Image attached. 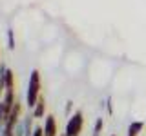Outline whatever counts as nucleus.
Wrapping results in <instances>:
<instances>
[{
	"label": "nucleus",
	"instance_id": "obj_1",
	"mask_svg": "<svg viewBox=\"0 0 146 136\" xmlns=\"http://www.w3.org/2000/svg\"><path fill=\"white\" fill-rule=\"evenodd\" d=\"M42 96L40 94V73L33 69L29 75V84H27V93H26V102L29 109L33 111V107L36 105V102H38V98Z\"/></svg>",
	"mask_w": 146,
	"mask_h": 136
},
{
	"label": "nucleus",
	"instance_id": "obj_2",
	"mask_svg": "<svg viewBox=\"0 0 146 136\" xmlns=\"http://www.w3.org/2000/svg\"><path fill=\"white\" fill-rule=\"evenodd\" d=\"M82 125H84V116H82L80 111H75L66 124V133H64V136H79L80 131H82Z\"/></svg>",
	"mask_w": 146,
	"mask_h": 136
},
{
	"label": "nucleus",
	"instance_id": "obj_3",
	"mask_svg": "<svg viewBox=\"0 0 146 136\" xmlns=\"http://www.w3.org/2000/svg\"><path fill=\"white\" fill-rule=\"evenodd\" d=\"M44 136H58L57 133V122L53 114H48L44 120Z\"/></svg>",
	"mask_w": 146,
	"mask_h": 136
},
{
	"label": "nucleus",
	"instance_id": "obj_4",
	"mask_svg": "<svg viewBox=\"0 0 146 136\" xmlns=\"http://www.w3.org/2000/svg\"><path fill=\"white\" fill-rule=\"evenodd\" d=\"M44 112H46V100H44V96H40L36 105L33 107L31 114H33V118H44Z\"/></svg>",
	"mask_w": 146,
	"mask_h": 136
},
{
	"label": "nucleus",
	"instance_id": "obj_5",
	"mask_svg": "<svg viewBox=\"0 0 146 136\" xmlns=\"http://www.w3.org/2000/svg\"><path fill=\"white\" fill-rule=\"evenodd\" d=\"M143 127H144L143 122H131L130 127H128V134H130V136H137L141 131H143Z\"/></svg>",
	"mask_w": 146,
	"mask_h": 136
},
{
	"label": "nucleus",
	"instance_id": "obj_6",
	"mask_svg": "<svg viewBox=\"0 0 146 136\" xmlns=\"http://www.w3.org/2000/svg\"><path fill=\"white\" fill-rule=\"evenodd\" d=\"M9 111H11V109H9L6 103L0 100V127L6 124V120H7V116H9Z\"/></svg>",
	"mask_w": 146,
	"mask_h": 136
},
{
	"label": "nucleus",
	"instance_id": "obj_7",
	"mask_svg": "<svg viewBox=\"0 0 146 136\" xmlns=\"http://www.w3.org/2000/svg\"><path fill=\"white\" fill-rule=\"evenodd\" d=\"M7 89H15V73L11 69H7L6 73V89L4 91H7Z\"/></svg>",
	"mask_w": 146,
	"mask_h": 136
},
{
	"label": "nucleus",
	"instance_id": "obj_8",
	"mask_svg": "<svg viewBox=\"0 0 146 136\" xmlns=\"http://www.w3.org/2000/svg\"><path fill=\"white\" fill-rule=\"evenodd\" d=\"M102 127H104V120H102V118H97V122H95V127H93V136H99L100 131H102Z\"/></svg>",
	"mask_w": 146,
	"mask_h": 136
},
{
	"label": "nucleus",
	"instance_id": "obj_9",
	"mask_svg": "<svg viewBox=\"0 0 146 136\" xmlns=\"http://www.w3.org/2000/svg\"><path fill=\"white\" fill-rule=\"evenodd\" d=\"M7 47L15 49V35H13V29H7Z\"/></svg>",
	"mask_w": 146,
	"mask_h": 136
},
{
	"label": "nucleus",
	"instance_id": "obj_10",
	"mask_svg": "<svg viewBox=\"0 0 146 136\" xmlns=\"http://www.w3.org/2000/svg\"><path fill=\"white\" fill-rule=\"evenodd\" d=\"M33 136H44V127L36 125L35 129H33Z\"/></svg>",
	"mask_w": 146,
	"mask_h": 136
},
{
	"label": "nucleus",
	"instance_id": "obj_11",
	"mask_svg": "<svg viewBox=\"0 0 146 136\" xmlns=\"http://www.w3.org/2000/svg\"><path fill=\"white\" fill-rule=\"evenodd\" d=\"M106 109H108V112L111 114L113 112V103H111V96H108L106 98Z\"/></svg>",
	"mask_w": 146,
	"mask_h": 136
},
{
	"label": "nucleus",
	"instance_id": "obj_12",
	"mask_svg": "<svg viewBox=\"0 0 146 136\" xmlns=\"http://www.w3.org/2000/svg\"><path fill=\"white\" fill-rule=\"evenodd\" d=\"M71 107H73V102H71V100H70V102H66V112H68V114L71 112Z\"/></svg>",
	"mask_w": 146,
	"mask_h": 136
},
{
	"label": "nucleus",
	"instance_id": "obj_13",
	"mask_svg": "<svg viewBox=\"0 0 146 136\" xmlns=\"http://www.w3.org/2000/svg\"><path fill=\"white\" fill-rule=\"evenodd\" d=\"M2 91H4V85H2V84H0V94H2Z\"/></svg>",
	"mask_w": 146,
	"mask_h": 136
},
{
	"label": "nucleus",
	"instance_id": "obj_14",
	"mask_svg": "<svg viewBox=\"0 0 146 136\" xmlns=\"http://www.w3.org/2000/svg\"><path fill=\"white\" fill-rule=\"evenodd\" d=\"M111 136H115V134H111Z\"/></svg>",
	"mask_w": 146,
	"mask_h": 136
},
{
	"label": "nucleus",
	"instance_id": "obj_15",
	"mask_svg": "<svg viewBox=\"0 0 146 136\" xmlns=\"http://www.w3.org/2000/svg\"><path fill=\"white\" fill-rule=\"evenodd\" d=\"M128 136H130V134H128Z\"/></svg>",
	"mask_w": 146,
	"mask_h": 136
},
{
	"label": "nucleus",
	"instance_id": "obj_16",
	"mask_svg": "<svg viewBox=\"0 0 146 136\" xmlns=\"http://www.w3.org/2000/svg\"><path fill=\"white\" fill-rule=\"evenodd\" d=\"M62 136H64V134H62Z\"/></svg>",
	"mask_w": 146,
	"mask_h": 136
}]
</instances>
